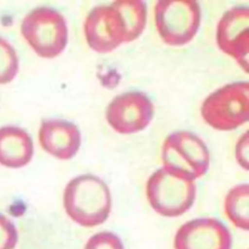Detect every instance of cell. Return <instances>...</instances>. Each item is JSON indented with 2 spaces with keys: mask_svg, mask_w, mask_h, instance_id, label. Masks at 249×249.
<instances>
[{
  "mask_svg": "<svg viewBox=\"0 0 249 249\" xmlns=\"http://www.w3.org/2000/svg\"><path fill=\"white\" fill-rule=\"evenodd\" d=\"M146 4L139 0L115 1L96 6L88 14L84 33L89 47L101 53L140 36L146 25Z\"/></svg>",
  "mask_w": 249,
  "mask_h": 249,
  "instance_id": "cell-1",
  "label": "cell"
},
{
  "mask_svg": "<svg viewBox=\"0 0 249 249\" xmlns=\"http://www.w3.org/2000/svg\"><path fill=\"white\" fill-rule=\"evenodd\" d=\"M63 206L68 217L80 226H99L107 220L111 211L110 190L107 184L95 175H79L66 185Z\"/></svg>",
  "mask_w": 249,
  "mask_h": 249,
  "instance_id": "cell-2",
  "label": "cell"
},
{
  "mask_svg": "<svg viewBox=\"0 0 249 249\" xmlns=\"http://www.w3.org/2000/svg\"><path fill=\"white\" fill-rule=\"evenodd\" d=\"M193 180L160 167L151 174L146 183V196L152 208L163 217H178L186 213L196 198Z\"/></svg>",
  "mask_w": 249,
  "mask_h": 249,
  "instance_id": "cell-3",
  "label": "cell"
},
{
  "mask_svg": "<svg viewBox=\"0 0 249 249\" xmlns=\"http://www.w3.org/2000/svg\"><path fill=\"white\" fill-rule=\"evenodd\" d=\"M20 33L41 57L53 58L66 47L68 29L64 17L50 7H37L22 19Z\"/></svg>",
  "mask_w": 249,
  "mask_h": 249,
  "instance_id": "cell-4",
  "label": "cell"
},
{
  "mask_svg": "<svg viewBox=\"0 0 249 249\" xmlns=\"http://www.w3.org/2000/svg\"><path fill=\"white\" fill-rule=\"evenodd\" d=\"M248 82H234L211 92L202 102L200 114L213 128L234 129L248 120Z\"/></svg>",
  "mask_w": 249,
  "mask_h": 249,
  "instance_id": "cell-5",
  "label": "cell"
},
{
  "mask_svg": "<svg viewBox=\"0 0 249 249\" xmlns=\"http://www.w3.org/2000/svg\"><path fill=\"white\" fill-rule=\"evenodd\" d=\"M163 167L190 180L203 176L210 163L209 151L196 134L180 130L169 134L161 148Z\"/></svg>",
  "mask_w": 249,
  "mask_h": 249,
  "instance_id": "cell-6",
  "label": "cell"
},
{
  "mask_svg": "<svg viewBox=\"0 0 249 249\" xmlns=\"http://www.w3.org/2000/svg\"><path fill=\"white\" fill-rule=\"evenodd\" d=\"M200 7L191 0L159 1L154 10L155 25L164 43L183 46L192 41L200 23Z\"/></svg>",
  "mask_w": 249,
  "mask_h": 249,
  "instance_id": "cell-7",
  "label": "cell"
},
{
  "mask_svg": "<svg viewBox=\"0 0 249 249\" xmlns=\"http://www.w3.org/2000/svg\"><path fill=\"white\" fill-rule=\"evenodd\" d=\"M153 116V102L141 91H127L115 96L105 111L109 125L122 134L143 130L151 123Z\"/></svg>",
  "mask_w": 249,
  "mask_h": 249,
  "instance_id": "cell-8",
  "label": "cell"
},
{
  "mask_svg": "<svg viewBox=\"0 0 249 249\" xmlns=\"http://www.w3.org/2000/svg\"><path fill=\"white\" fill-rule=\"evenodd\" d=\"M249 10L244 6L232 7L220 18L216 41L221 51L234 58L245 72L248 70Z\"/></svg>",
  "mask_w": 249,
  "mask_h": 249,
  "instance_id": "cell-9",
  "label": "cell"
},
{
  "mask_svg": "<svg viewBox=\"0 0 249 249\" xmlns=\"http://www.w3.org/2000/svg\"><path fill=\"white\" fill-rule=\"evenodd\" d=\"M231 235L215 218H196L183 224L176 231L174 249H231Z\"/></svg>",
  "mask_w": 249,
  "mask_h": 249,
  "instance_id": "cell-10",
  "label": "cell"
},
{
  "mask_svg": "<svg viewBox=\"0 0 249 249\" xmlns=\"http://www.w3.org/2000/svg\"><path fill=\"white\" fill-rule=\"evenodd\" d=\"M38 139L44 151L59 160H70L81 146V132L78 126L60 119L42 121Z\"/></svg>",
  "mask_w": 249,
  "mask_h": 249,
  "instance_id": "cell-11",
  "label": "cell"
},
{
  "mask_svg": "<svg viewBox=\"0 0 249 249\" xmlns=\"http://www.w3.org/2000/svg\"><path fill=\"white\" fill-rule=\"evenodd\" d=\"M33 156L30 135L15 125L0 127V164L10 168L25 166Z\"/></svg>",
  "mask_w": 249,
  "mask_h": 249,
  "instance_id": "cell-12",
  "label": "cell"
},
{
  "mask_svg": "<svg viewBox=\"0 0 249 249\" xmlns=\"http://www.w3.org/2000/svg\"><path fill=\"white\" fill-rule=\"evenodd\" d=\"M228 219L238 229H249V188L248 184H238L227 194L224 203Z\"/></svg>",
  "mask_w": 249,
  "mask_h": 249,
  "instance_id": "cell-13",
  "label": "cell"
},
{
  "mask_svg": "<svg viewBox=\"0 0 249 249\" xmlns=\"http://www.w3.org/2000/svg\"><path fill=\"white\" fill-rule=\"evenodd\" d=\"M18 57L15 48L0 36V85L9 84L18 72Z\"/></svg>",
  "mask_w": 249,
  "mask_h": 249,
  "instance_id": "cell-14",
  "label": "cell"
},
{
  "mask_svg": "<svg viewBox=\"0 0 249 249\" xmlns=\"http://www.w3.org/2000/svg\"><path fill=\"white\" fill-rule=\"evenodd\" d=\"M84 249H124L121 238L111 231H100L90 236Z\"/></svg>",
  "mask_w": 249,
  "mask_h": 249,
  "instance_id": "cell-15",
  "label": "cell"
},
{
  "mask_svg": "<svg viewBox=\"0 0 249 249\" xmlns=\"http://www.w3.org/2000/svg\"><path fill=\"white\" fill-rule=\"evenodd\" d=\"M18 235L14 223L0 213V249H14Z\"/></svg>",
  "mask_w": 249,
  "mask_h": 249,
  "instance_id": "cell-16",
  "label": "cell"
},
{
  "mask_svg": "<svg viewBox=\"0 0 249 249\" xmlns=\"http://www.w3.org/2000/svg\"><path fill=\"white\" fill-rule=\"evenodd\" d=\"M236 160L240 165L247 169V156H248V132L245 133L239 138L236 148H235Z\"/></svg>",
  "mask_w": 249,
  "mask_h": 249,
  "instance_id": "cell-17",
  "label": "cell"
}]
</instances>
